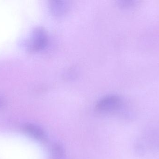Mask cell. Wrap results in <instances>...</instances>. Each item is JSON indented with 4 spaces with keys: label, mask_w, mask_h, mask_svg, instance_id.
Here are the masks:
<instances>
[{
    "label": "cell",
    "mask_w": 159,
    "mask_h": 159,
    "mask_svg": "<svg viewBox=\"0 0 159 159\" xmlns=\"http://www.w3.org/2000/svg\"><path fill=\"white\" fill-rule=\"evenodd\" d=\"M51 156L52 159H64L65 152L63 147L59 144H54L51 147Z\"/></svg>",
    "instance_id": "obj_6"
},
{
    "label": "cell",
    "mask_w": 159,
    "mask_h": 159,
    "mask_svg": "<svg viewBox=\"0 0 159 159\" xmlns=\"http://www.w3.org/2000/svg\"><path fill=\"white\" fill-rule=\"evenodd\" d=\"M134 150L141 156L146 155L148 152L159 151V128H146L135 142Z\"/></svg>",
    "instance_id": "obj_1"
},
{
    "label": "cell",
    "mask_w": 159,
    "mask_h": 159,
    "mask_svg": "<svg viewBox=\"0 0 159 159\" xmlns=\"http://www.w3.org/2000/svg\"><path fill=\"white\" fill-rule=\"evenodd\" d=\"M120 5L124 7H131L133 5V3L132 1H121Z\"/></svg>",
    "instance_id": "obj_7"
},
{
    "label": "cell",
    "mask_w": 159,
    "mask_h": 159,
    "mask_svg": "<svg viewBox=\"0 0 159 159\" xmlns=\"http://www.w3.org/2000/svg\"><path fill=\"white\" fill-rule=\"evenodd\" d=\"M23 132L30 137L40 142L47 139V135L43 130L37 125L32 123H26L22 127Z\"/></svg>",
    "instance_id": "obj_4"
},
{
    "label": "cell",
    "mask_w": 159,
    "mask_h": 159,
    "mask_svg": "<svg viewBox=\"0 0 159 159\" xmlns=\"http://www.w3.org/2000/svg\"><path fill=\"white\" fill-rule=\"evenodd\" d=\"M122 101L120 97L109 95L102 98L96 105L97 111L102 113H110L119 110L122 106Z\"/></svg>",
    "instance_id": "obj_2"
},
{
    "label": "cell",
    "mask_w": 159,
    "mask_h": 159,
    "mask_svg": "<svg viewBox=\"0 0 159 159\" xmlns=\"http://www.w3.org/2000/svg\"><path fill=\"white\" fill-rule=\"evenodd\" d=\"M6 105L5 101L0 97V110L3 109Z\"/></svg>",
    "instance_id": "obj_8"
},
{
    "label": "cell",
    "mask_w": 159,
    "mask_h": 159,
    "mask_svg": "<svg viewBox=\"0 0 159 159\" xmlns=\"http://www.w3.org/2000/svg\"><path fill=\"white\" fill-rule=\"evenodd\" d=\"M28 44L29 50L31 51H40L46 46L47 36L45 31L43 28H36L34 30Z\"/></svg>",
    "instance_id": "obj_3"
},
{
    "label": "cell",
    "mask_w": 159,
    "mask_h": 159,
    "mask_svg": "<svg viewBox=\"0 0 159 159\" xmlns=\"http://www.w3.org/2000/svg\"><path fill=\"white\" fill-rule=\"evenodd\" d=\"M50 6L53 14L56 15H61L67 11L68 5L64 1H54L51 2Z\"/></svg>",
    "instance_id": "obj_5"
}]
</instances>
